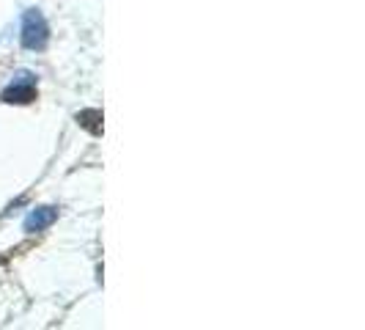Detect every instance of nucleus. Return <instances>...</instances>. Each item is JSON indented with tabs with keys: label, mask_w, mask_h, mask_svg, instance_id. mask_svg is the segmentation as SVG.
<instances>
[{
	"label": "nucleus",
	"mask_w": 365,
	"mask_h": 330,
	"mask_svg": "<svg viewBox=\"0 0 365 330\" xmlns=\"http://www.w3.org/2000/svg\"><path fill=\"white\" fill-rule=\"evenodd\" d=\"M102 110H97V107H91V110H80L77 113V124H80L82 129H88L91 135H102Z\"/></svg>",
	"instance_id": "4"
},
{
	"label": "nucleus",
	"mask_w": 365,
	"mask_h": 330,
	"mask_svg": "<svg viewBox=\"0 0 365 330\" xmlns=\"http://www.w3.org/2000/svg\"><path fill=\"white\" fill-rule=\"evenodd\" d=\"M55 218H58V209L55 206H39V209H33L25 218V231H41V228L53 226Z\"/></svg>",
	"instance_id": "3"
},
{
	"label": "nucleus",
	"mask_w": 365,
	"mask_h": 330,
	"mask_svg": "<svg viewBox=\"0 0 365 330\" xmlns=\"http://www.w3.org/2000/svg\"><path fill=\"white\" fill-rule=\"evenodd\" d=\"M47 39H50V28H47L44 14L36 9L25 11V17H22V47L25 50H44Z\"/></svg>",
	"instance_id": "1"
},
{
	"label": "nucleus",
	"mask_w": 365,
	"mask_h": 330,
	"mask_svg": "<svg viewBox=\"0 0 365 330\" xmlns=\"http://www.w3.org/2000/svg\"><path fill=\"white\" fill-rule=\"evenodd\" d=\"M3 102L9 105H28L36 100V82H33V75L31 72H20L17 78H14V82L3 91V97H0Z\"/></svg>",
	"instance_id": "2"
}]
</instances>
